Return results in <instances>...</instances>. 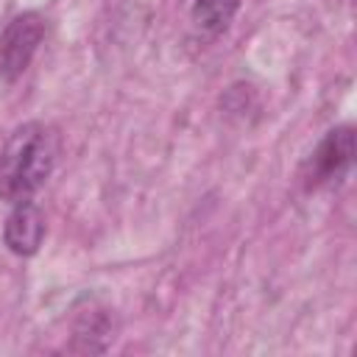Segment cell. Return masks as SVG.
Listing matches in <instances>:
<instances>
[{
  "label": "cell",
  "instance_id": "obj_1",
  "mask_svg": "<svg viewBox=\"0 0 357 357\" xmlns=\"http://www.w3.org/2000/svg\"><path fill=\"white\" fill-rule=\"evenodd\" d=\"M56 134L45 123H22L0 151V198L20 204L47 181L56 165Z\"/></svg>",
  "mask_w": 357,
  "mask_h": 357
},
{
  "label": "cell",
  "instance_id": "obj_2",
  "mask_svg": "<svg viewBox=\"0 0 357 357\" xmlns=\"http://www.w3.org/2000/svg\"><path fill=\"white\" fill-rule=\"evenodd\" d=\"M42 36L45 20L36 11H22L6 25V31L0 33V75L6 81H14L25 73Z\"/></svg>",
  "mask_w": 357,
  "mask_h": 357
},
{
  "label": "cell",
  "instance_id": "obj_3",
  "mask_svg": "<svg viewBox=\"0 0 357 357\" xmlns=\"http://www.w3.org/2000/svg\"><path fill=\"white\" fill-rule=\"evenodd\" d=\"M354 156V131L351 126H337L332 128L318 148L312 151L307 167H310V184H326V181H337Z\"/></svg>",
  "mask_w": 357,
  "mask_h": 357
},
{
  "label": "cell",
  "instance_id": "obj_4",
  "mask_svg": "<svg viewBox=\"0 0 357 357\" xmlns=\"http://www.w3.org/2000/svg\"><path fill=\"white\" fill-rule=\"evenodd\" d=\"M42 237H45V218H42V212L31 201L14 204L11 215L6 218V229H3L6 245L14 254H20V257H31V254H36Z\"/></svg>",
  "mask_w": 357,
  "mask_h": 357
},
{
  "label": "cell",
  "instance_id": "obj_5",
  "mask_svg": "<svg viewBox=\"0 0 357 357\" xmlns=\"http://www.w3.org/2000/svg\"><path fill=\"white\" fill-rule=\"evenodd\" d=\"M240 0H195L192 3V22L206 33H223L234 20Z\"/></svg>",
  "mask_w": 357,
  "mask_h": 357
}]
</instances>
